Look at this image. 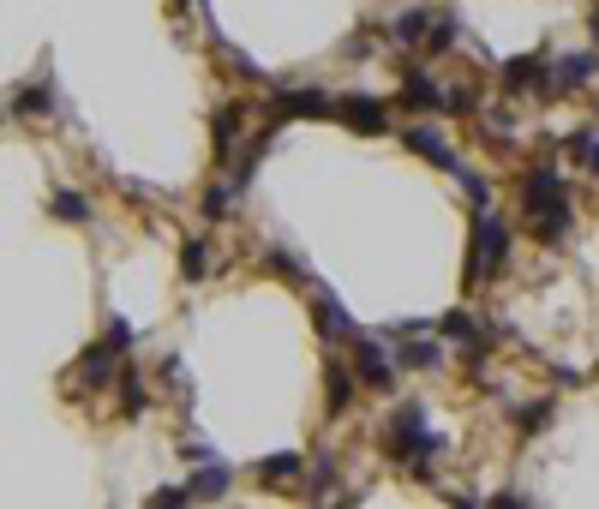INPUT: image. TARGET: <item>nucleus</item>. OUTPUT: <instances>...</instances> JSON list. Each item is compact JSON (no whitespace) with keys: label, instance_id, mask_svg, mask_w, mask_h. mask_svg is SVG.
Returning a JSON list of instances; mask_svg holds the SVG:
<instances>
[{"label":"nucleus","instance_id":"10","mask_svg":"<svg viewBox=\"0 0 599 509\" xmlns=\"http://www.w3.org/2000/svg\"><path fill=\"white\" fill-rule=\"evenodd\" d=\"M312 324H318V336L336 348V342H360V330H354V318L330 300V294H318V306H312Z\"/></svg>","mask_w":599,"mask_h":509},{"label":"nucleus","instance_id":"20","mask_svg":"<svg viewBox=\"0 0 599 509\" xmlns=\"http://www.w3.org/2000/svg\"><path fill=\"white\" fill-rule=\"evenodd\" d=\"M258 474H264V480H276V486H288V480H300V474H306V456H264V462H258Z\"/></svg>","mask_w":599,"mask_h":509},{"label":"nucleus","instance_id":"24","mask_svg":"<svg viewBox=\"0 0 599 509\" xmlns=\"http://www.w3.org/2000/svg\"><path fill=\"white\" fill-rule=\"evenodd\" d=\"M48 210H54V216H60V222H84V216H90V204H84V198H78V192H72V186H60V192H54V204H48Z\"/></svg>","mask_w":599,"mask_h":509},{"label":"nucleus","instance_id":"8","mask_svg":"<svg viewBox=\"0 0 599 509\" xmlns=\"http://www.w3.org/2000/svg\"><path fill=\"white\" fill-rule=\"evenodd\" d=\"M402 144H408L420 162L444 168V174H456V168H462V156H456V150L444 144V132H432V126H408V132H402Z\"/></svg>","mask_w":599,"mask_h":509},{"label":"nucleus","instance_id":"22","mask_svg":"<svg viewBox=\"0 0 599 509\" xmlns=\"http://www.w3.org/2000/svg\"><path fill=\"white\" fill-rule=\"evenodd\" d=\"M396 360H402V366H438V342H408V336H396Z\"/></svg>","mask_w":599,"mask_h":509},{"label":"nucleus","instance_id":"30","mask_svg":"<svg viewBox=\"0 0 599 509\" xmlns=\"http://www.w3.org/2000/svg\"><path fill=\"white\" fill-rule=\"evenodd\" d=\"M120 390H126V414H144V384L132 372H120Z\"/></svg>","mask_w":599,"mask_h":509},{"label":"nucleus","instance_id":"21","mask_svg":"<svg viewBox=\"0 0 599 509\" xmlns=\"http://www.w3.org/2000/svg\"><path fill=\"white\" fill-rule=\"evenodd\" d=\"M234 186H240V180H216V186L204 192V216H210V222H222V216L234 210Z\"/></svg>","mask_w":599,"mask_h":509},{"label":"nucleus","instance_id":"31","mask_svg":"<svg viewBox=\"0 0 599 509\" xmlns=\"http://www.w3.org/2000/svg\"><path fill=\"white\" fill-rule=\"evenodd\" d=\"M264 264H270V270H276V276H300V264H294V258H288V252H276V246H270V252H264Z\"/></svg>","mask_w":599,"mask_h":509},{"label":"nucleus","instance_id":"13","mask_svg":"<svg viewBox=\"0 0 599 509\" xmlns=\"http://www.w3.org/2000/svg\"><path fill=\"white\" fill-rule=\"evenodd\" d=\"M432 24H438V18H432L426 6H402V12H396V24H390V36H396V42H426V36H432Z\"/></svg>","mask_w":599,"mask_h":509},{"label":"nucleus","instance_id":"26","mask_svg":"<svg viewBox=\"0 0 599 509\" xmlns=\"http://www.w3.org/2000/svg\"><path fill=\"white\" fill-rule=\"evenodd\" d=\"M570 156H576L588 174H599V132H576V138H570Z\"/></svg>","mask_w":599,"mask_h":509},{"label":"nucleus","instance_id":"1","mask_svg":"<svg viewBox=\"0 0 599 509\" xmlns=\"http://www.w3.org/2000/svg\"><path fill=\"white\" fill-rule=\"evenodd\" d=\"M522 210H528V222H534V234L540 240H558L564 228H570V192H564V174L558 168H528L522 174Z\"/></svg>","mask_w":599,"mask_h":509},{"label":"nucleus","instance_id":"18","mask_svg":"<svg viewBox=\"0 0 599 509\" xmlns=\"http://www.w3.org/2000/svg\"><path fill=\"white\" fill-rule=\"evenodd\" d=\"M204 270H210V240H204V234H192V240L180 246V276H186V282H198Z\"/></svg>","mask_w":599,"mask_h":509},{"label":"nucleus","instance_id":"19","mask_svg":"<svg viewBox=\"0 0 599 509\" xmlns=\"http://www.w3.org/2000/svg\"><path fill=\"white\" fill-rule=\"evenodd\" d=\"M234 132H240V108H222V114L210 120V138H216V156H222V162L234 156Z\"/></svg>","mask_w":599,"mask_h":509},{"label":"nucleus","instance_id":"29","mask_svg":"<svg viewBox=\"0 0 599 509\" xmlns=\"http://www.w3.org/2000/svg\"><path fill=\"white\" fill-rule=\"evenodd\" d=\"M102 342H114V348L126 354V348H132L138 336H132V324H126V318H108V336H102Z\"/></svg>","mask_w":599,"mask_h":509},{"label":"nucleus","instance_id":"2","mask_svg":"<svg viewBox=\"0 0 599 509\" xmlns=\"http://www.w3.org/2000/svg\"><path fill=\"white\" fill-rule=\"evenodd\" d=\"M384 450H390L408 474H426L432 456L450 450V438H444V432H426V408L408 402V408H396V420H390V432H384Z\"/></svg>","mask_w":599,"mask_h":509},{"label":"nucleus","instance_id":"28","mask_svg":"<svg viewBox=\"0 0 599 509\" xmlns=\"http://www.w3.org/2000/svg\"><path fill=\"white\" fill-rule=\"evenodd\" d=\"M552 420V402H534V408H522L516 414V426H522V438H540V426Z\"/></svg>","mask_w":599,"mask_h":509},{"label":"nucleus","instance_id":"4","mask_svg":"<svg viewBox=\"0 0 599 509\" xmlns=\"http://www.w3.org/2000/svg\"><path fill=\"white\" fill-rule=\"evenodd\" d=\"M270 108H276V120H324V114H336V96L330 90H312V84H294V90H276L270 96Z\"/></svg>","mask_w":599,"mask_h":509},{"label":"nucleus","instance_id":"32","mask_svg":"<svg viewBox=\"0 0 599 509\" xmlns=\"http://www.w3.org/2000/svg\"><path fill=\"white\" fill-rule=\"evenodd\" d=\"M180 6H198V0H180Z\"/></svg>","mask_w":599,"mask_h":509},{"label":"nucleus","instance_id":"33","mask_svg":"<svg viewBox=\"0 0 599 509\" xmlns=\"http://www.w3.org/2000/svg\"><path fill=\"white\" fill-rule=\"evenodd\" d=\"M594 30H599V12H594Z\"/></svg>","mask_w":599,"mask_h":509},{"label":"nucleus","instance_id":"12","mask_svg":"<svg viewBox=\"0 0 599 509\" xmlns=\"http://www.w3.org/2000/svg\"><path fill=\"white\" fill-rule=\"evenodd\" d=\"M354 378H360V372H348L342 360H330V366H324V408H330L336 420H342V414H348V402H354Z\"/></svg>","mask_w":599,"mask_h":509},{"label":"nucleus","instance_id":"14","mask_svg":"<svg viewBox=\"0 0 599 509\" xmlns=\"http://www.w3.org/2000/svg\"><path fill=\"white\" fill-rule=\"evenodd\" d=\"M444 96H450V90H444L438 78H426V72H408V84H402V102H408V108H444Z\"/></svg>","mask_w":599,"mask_h":509},{"label":"nucleus","instance_id":"25","mask_svg":"<svg viewBox=\"0 0 599 509\" xmlns=\"http://www.w3.org/2000/svg\"><path fill=\"white\" fill-rule=\"evenodd\" d=\"M330 486H336V462L318 456V462H312V480H306V498H330Z\"/></svg>","mask_w":599,"mask_h":509},{"label":"nucleus","instance_id":"6","mask_svg":"<svg viewBox=\"0 0 599 509\" xmlns=\"http://www.w3.org/2000/svg\"><path fill=\"white\" fill-rule=\"evenodd\" d=\"M546 84H552V54H522V60L504 66L510 96H546Z\"/></svg>","mask_w":599,"mask_h":509},{"label":"nucleus","instance_id":"3","mask_svg":"<svg viewBox=\"0 0 599 509\" xmlns=\"http://www.w3.org/2000/svg\"><path fill=\"white\" fill-rule=\"evenodd\" d=\"M510 258V222L492 216V204L474 216V258H468V288H486Z\"/></svg>","mask_w":599,"mask_h":509},{"label":"nucleus","instance_id":"16","mask_svg":"<svg viewBox=\"0 0 599 509\" xmlns=\"http://www.w3.org/2000/svg\"><path fill=\"white\" fill-rule=\"evenodd\" d=\"M438 336H444V342H456V348H480V342H486V336L474 330V318H468V312H444V318H438Z\"/></svg>","mask_w":599,"mask_h":509},{"label":"nucleus","instance_id":"17","mask_svg":"<svg viewBox=\"0 0 599 509\" xmlns=\"http://www.w3.org/2000/svg\"><path fill=\"white\" fill-rule=\"evenodd\" d=\"M186 486H192V498H222L228 492V462H204Z\"/></svg>","mask_w":599,"mask_h":509},{"label":"nucleus","instance_id":"7","mask_svg":"<svg viewBox=\"0 0 599 509\" xmlns=\"http://www.w3.org/2000/svg\"><path fill=\"white\" fill-rule=\"evenodd\" d=\"M354 372H360L372 390H384V396L396 390V360L384 354V342H378V336H360V342H354Z\"/></svg>","mask_w":599,"mask_h":509},{"label":"nucleus","instance_id":"23","mask_svg":"<svg viewBox=\"0 0 599 509\" xmlns=\"http://www.w3.org/2000/svg\"><path fill=\"white\" fill-rule=\"evenodd\" d=\"M456 36H462V24H456V18H438V24H432V36H426L420 48H426V54H456V48H450Z\"/></svg>","mask_w":599,"mask_h":509},{"label":"nucleus","instance_id":"11","mask_svg":"<svg viewBox=\"0 0 599 509\" xmlns=\"http://www.w3.org/2000/svg\"><path fill=\"white\" fill-rule=\"evenodd\" d=\"M336 114H342L354 132H384V102H378V96H360V90H354V96H336Z\"/></svg>","mask_w":599,"mask_h":509},{"label":"nucleus","instance_id":"9","mask_svg":"<svg viewBox=\"0 0 599 509\" xmlns=\"http://www.w3.org/2000/svg\"><path fill=\"white\" fill-rule=\"evenodd\" d=\"M114 342H102V348H84L78 354V384L84 390H102V384H120V366H114Z\"/></svg>","mask_w":599,"mask_h":509},{"label":"nucleus","instance_id":"27","mask_svg":"<svg viewBox=\"0 0 599 509\" xmlns=\"http://www.w3.org/2000/svg\"><path fill=\"white\" fill-rule=\"evenodd\" d=\"M474 108H480L474 84H450V96H444V114H474Z\"/></svg>","mask_w":599,"mask_h":509},{"label":"nucleus","instance_id":"15","mask_svg":"<svg viewBox=\"0 0 599 509\" xmlns=\"http://www.w3.org/2000/svg\"><path fill=\"white\" fill-rule=\"evenodd\" d=\"M48 108H54L48 78H36V84H12V114H48Z\"/></svg>","mask_w":599,"mask_h":509},{"label":"nucleus","instance_id":"5","mask_svg":"<svg viewBox=\"0 0 599 509\" xmlns=\"http://www.w3.org/2000/svg\"><path fill=\"white\" fill-rule=\"evenodd\" d=\"M599 78V48H582V54H564L558 66H552V84H546V96H576L582 84H594Z\"/></svg>","mask_w":599,"mask_h":509}]
</instances>
